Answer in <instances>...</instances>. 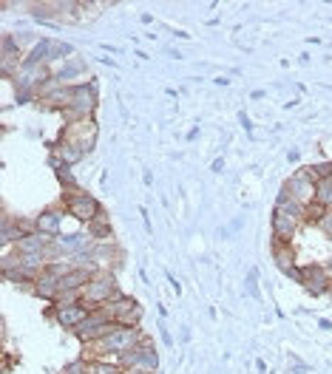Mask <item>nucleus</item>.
Instances as JSON below:
<instances>
[{
    "instance_id": "423d86ee",
    "label": "nucleus",
    "mask_w": 332,
    "mask_h": 374,
    "mask_svg": "<svg viewBox=\"0 0 332 374\" xmlns=\"http://www.w3.org/2000/svg\"><path fill=\"white\" fill-rule=\"evenodd\" d=\"M103 309H105V315L119 326H139V321H142V306L131 295H116L114 301L103 303Z\"/></svg>"
},
{
    "instance_id": "412c9836",
    "label": "nucleus",
    "mask_w": 332,
    "mask_h": 374,
    "mask_svg": "<svg viewBox=\"0 0 332 374\" xmlns=\"http://www.w3.org/2000/svg\"><path fill=\"white\" fill-rule=\"evenodd\" d=\"M66 62H69V66L57 74V82H63V85H69L74 77H80L85 71V62L82 60H66Z\"/></svg>"
},
{
    "instance_id": "cd10ccee",
    "label": "nucleus",
    "mask_w": 332,
    "mask_h": 374,
    "mask_svg": "<svg viewBox=\"0 0 332 374\" xmlns=\"http://www.w3.org/2000/svg\"><path fill=\"white\" fill-rule=\"evenodd\" d=\"M321 227H324L326 233H332V210H329V213L324 215V222H321Z\"/></svg>"
},
{
    "instance_id": "20e7f679",
    "label": "nucleus",
    "mask_w": 332,
    "mask_h": 374,
    "mask_svg": "<svg viewBox=\"0 0 332 374\" xmlns=\"http://www.w3.org/2000/svg\"><path fill=\"white\" fill-rule=\"evenodd\" d=\"M116 295H123V292H119V287H116V278H114L111 272H97V275L91 278V284L82 290V303L91 306V309H97V306L114 301Z\"/></svg>"
},
{
    "instance_id": "6ab92c4d",
    "label": "nucleus",
    "mask_w": 332,
    "mask_h": 374,
    "mask_svg": "<svg viewBox=\"0 0 332 374\" xmlns=\"http://www.w3.org/2000/svg\"><path fill=\"white\" fill-rule=\"evenodd\" d=\"M88 235L91 238H97V241H105V238H111V222H108V213L103 210L91 224H88Z\"/></svg>"
},
{
    "instance_id": "f03ea898",
    "label": "nucleus",
    "mask_w": 332,
    "mask_h": 374,
    "mask_svg": "<svg viewBox=\"0 0 332 374\" xmlns=\"http://www.w3.org/2000/svg\"><path fill=\"white\" fill-rule=\"evenodd\" d=\"M97 80H88V82H77L74 85V97L71 105L63 111V116L69 122H82V119H91V114L97 111Z\"/></svg>"
},
{
    "instance_id": "a878e982",
    "label": "nucleus",
    "mask_w": 332,
    "mask_h": 374,
    "mask_svg": "<svg viewBox=\"0 0 332 374\" xmlns=\"http://www.w3.org/2000/svg\"><path fill=\"white\" fill-rule=\"evenodd\" d=\"M57 179H60V184H63L66 190H77V187H80V184H77V176L71 173V168H69V165L57 170Z\"/></svg>"
},
{
    "instance_id": "9b49d317",
    "label": "nucleus",
    "mask_w": 332,
    "mask_h": 374,
    "mask_svg": "<svg viewBox=\"0 0 332 374\" xmlns=\"http://www.w3.org/2000/svg\"><path fill=\"white\" fill-rule=\"evenodd\" d=\"M66 139L77 142L82 148V153H91L97 145V122L94 119H82V122H71L69 131L63 134Z\"/></svg>"
},
{
    "instance_id": "39448f33",
    "label": "nucleus",
    "mask_w": 332,
    "mask_h": 374,
    "mask_svg": "<svg viewBox=\"0 0 332 374\" xmlns=\"http://www.w3.org/2000/svg\"><path fill=\"white\" fill-rule=\"evenodd\" d=\"M116 326H119V323H114V321L105 315V309L97 306V309H91V315H88V318L74 329V335H77L82 343H97V340L108 337L111 332H116Z\"/></svg>"
},
{
    "instance_id": "a211bd4d",
    "label": "nucleus",
    "mask_w": 332,
    "mask_h": 374,
    "mask_svg": "<svg viewBox=\"0 0 332 374\" xmlns=\"http://www.w3.org/2000/svg\"><path fill=\"white\" fill-rule=\"evenodd\" d=\"M273 258H276V267H279L284 275L298 267V264H295V253H292V244H276V241H273Z\"/></svg>"
},
{
    "instance_id": "b1692460",
    "label": "nucleus",
    "mask_w": 332,
    "mask_h": 374,
    "mask_svg": "<svg viewBox=\"0 0 332 374\" xmlns=\"http://www.w3.org/2000/svg\"><path fill=\"white\" fill-rule=\"evenodd\" d=\"M63 374H91V360H85V357L71 360V363H66Z\"/></svg>"
},
{
    "instance_id": "c756f323",
    "label": "nucleus",
    "mask_w": 332,
    "mask_h": 374,
    "mask_svg": "<svg viewBox=\"0 0 332 374\" xmlns=\"http://www.w3.org/2000/svg\"><path fill=\"white\" fill-rule=\"evenodd\" d=\"M222 168H225V159H216V162H213V170H216V173H219V170H222Z\"/></svg>"
},
{
    "instance_id": "f3484780",
    "label": "nucleus",
    "mask_w": 332,
    "mask_h": 374,
    "mask_svg": "<svg viewBox=\"0 0 332 374\" xmlns=\"http://www.w3.org/2000/svg\"><path fill=\"white\" fill-rule=\"evenodd\" d=\"M51 150H54V153L60 156V159H63V165H69V168H71V165H77V162L82 159V156H85V153H82V148H80L77 142L66 139V136H63V142L54 145Z\"/></svg>"
},
{
    "instance_id": "4468645a",
    "label": "nucleus",
    "mask_w": 332,
    "mask_h": 374,
    "mask_svg": "<svg viewBox=\"0 0 332 374\" xmlns=\"http://www.w3.org/2000/svg\"><path fill=\"white\" fill-rule=\"evenodd\" d=\"M270 227H273V241L276 244H292L295 230H298V224L292 222V218H287L279 210H273V222H270Z\"/></svg>"
},
{
    "instance_id": "0eeeda50",
    "label": "nucleus",
    "mask_w": 332,
    "mask_h": 374,
    "mask_svg": "<svg viewBox=\"0 0 332 374\" xmlns=\"http://www.w3.org/2000/svg\"><path fill=\"white\" fill-rule=\"evenodd\" d=\"M88 315H91V306H85L82 298L80 301H57L51 306V318L57 326H63V329H77Z\"/></svg>"
},
{
    "instance_id": "5701e85b",
    "label": "nucleus",
    "mask_w": 332,
    "mask_h": 374,
    "mask_svg": "<svg viewBox=\"0 0 332 374\" xmlns=\"http://www.w3.org/2000/svg\"><path fill=\"white\" fill-rule=\"evenodd\" d=\"M71 54H74V46H71V43H57V40H51V54H49V60H71Z\"/></svg>"
},
{
    "instance_id": "2f4dec72",
    "label": "nucleus",
    "mask_w": 332,
    "mask_h": 374,
    "mask_svg": "<svg viewBox=\"0 0 332 374\" xmlns=\"http://www.w3.org/2000/svg\"><path fill=\"white\" fill-rule=\"evenodd\" d=\"M326 295H329V298H332V284H329V292H326Z\"/></svg>"
},
{
    "instance_id": "f8f14e48",
    "label": "nucleus",
    "mask_w": 332,
    "mask_h": 374,
    "mask_svg": "<svg viewBox=\"0 0 332 374\" xmlns=\"http://www.w3.org/2000/svg\"><path fill=\"white\" fill-rule=\"evenodd\" d=\"M69 210L63 204H54V207H46L40 215H35V227L37 233L43 235H51V238H60V230H63V215Z\"/></svg>"
},
{
    "instance_id": "ddd939ff",
    "label": "nucleus",
    "mask_w": 332,
    "mask_h": 374,
    "mask_svg": "<svg viewBox=\"0 0 332 374\" xmlns=\"http://www.w3.org/2000/svg\"><path fill=\"white\" fill-rule=\"evenodd\" d=\"M60 280H63L60 275L43 269V272L35 278V295L43 298V301H49V303H57V301H60Z\"/></svg>"
},
{
    "instance_id": "f257e3e1",
    "label": "nucleus",
    "mask_w": 332,
    "mask_h": 374,
    "mask_svg": "<svg viewBox=\"0 0 332 374\" xmlns=\"http://www.w3.org/2000/svg\"><path fill=\"white\" fill-rule=\"evenodd\" d=\"M145 340L142 329L139 326H116V332H111L108 337L97 340V343H88L94 352H100L103 357L111 355V357H119V355H125L131 352L134 346H139V343Z\"/></svg>"
},
{
    "instance_id": "dca6fc26",
    "label": "nucleus",
    "mask_w": 332,
    "mask_h": 374,
    "mask_svg": "<svg viewBox=\"0 0 332 374\" xmlns=\"http://www.w3.org/2000/svg\"><path fill=\"white\" fill-rule=\"evenodd\" d=\"M51 235H43V233H28L26 238H20L15 244V253H46L51 247Z\"/></svg>"
},
{
    "instance_id": "7ed1b4c3",
    "label": "nucleus",
    "mask_w": 332,
    "mask_h": 374,
    "mask_svg": "<svg viewBox=\"0 0 332 374\" xmlns=\"http://www.w3.org/2000/svg\"><path fill=\"white\" fill-rule=\"evenodd\" d=\"M60 204L69 210V215H74L77 222H82V224H91L94 218L103 213L100 199L91 196L88 190H82V187H77V190H66L63 199H60Z\"/></svg>"
},
{
    "instance_id": "9d476101",
    "label": "nucleus",
    "mask_w": 332,
    "mask_h": 374,
    "mask_svg": "<svg viewBox=\"0 0 332 374\" xmlns=\"http://www.w3.org/2000/svg\"><path fill=\"white\" fill-rule=\"evenodd\" d=\"M301 272H304V280H301V287H304L313 298H321V295L329 292L332 278H329V272L324 269V264H304V267H301Z\"/></svg>"
},
{
    "instance_id": "aec40b11",
    "label": "nucleus",
    "mask_w": 332,
    "mask_h": 374,
    "mask_svg": "<svg viewBox=\"0 0 332 374\" xmlns=\"http://www.w3.org/2000/svg\"><path fill=\"white\" fill-rule=\"evenodd\" d=\"M91 374H125V368L111 357H94L91 360Z\"/></svg>"
},
{
    "instance_id": "4be33fe9",
    "label": "nucleus",
    "mask_w": 332,
    "mask_h": 374,
    "mask_svg": "<svg viewBox=\"0 0 332 374\" xmlns=\"http://www.w3.org/2000/svg\"><path fill=\"white\" fill-rule=\"evenodd\" d=\"M315 202L332 210V179H324V181H315Z\"/></svg>"
},
{
    "instance_id": "1a4fd4ad",
    "label": "nucleus",
    "mask_w": 332,
    "mask_h": 374,
    "mask_svg": "<svg viewBox=\"0 0 332 374\" xmlns=\"http://www.w3.org/2000/svg\"><path fill=\"white\" fill-rule=\"evenodd\" d=\"M284 190H287V193H290L295 202H301V204H304V207L315 204V179L310 176V170H307V168L295 170V173L287 179Z\"/></svg>"
},
{
    "instance_id": "2eb2a0df",
    "label": "nucleus",
    "mask_w": 332,
    "mask_h": 374,
    "mask_svg": "<svg viewBox=\"0 0 332 374\" xmlns=\"http://www.w3.org/2000/svg\"><path fill=\"white\" fill-rule=\"evenodd\" d=\"M276 210H279V213H284L287 218H292L295 224L307 222V207L301 204V202H295L287 190H281V193H279V199H276Z\"/></svg>"
},
{
    "instance_id": "bb28decb",
    "label": "nucleus",
    "mask_w": 332,
    "mask_h": 374,
    "mask_svg": "<svg viewBox=\"0 0 332 374\" xmlns=\"http://www.w3.org/2000/svg\"><path fill=\"white\" fill-rule=\"evenodd\" d=\"M247 290H250V295H253V298H259V290H256V269L250 272V280H247Z\"/></svg>"
},
{
    "instance_id": "6e6552de",
    "label": "nucleus",
    "mask_w": 332,
    "mask_h": 374,
    "mask_svg": "<svg viewBox=\"0 0 332 374\" xmlns=\"http://www.w3.org/2000/svg\"><path fill=\"white\" fill-rule=\"evenodd\" d=\"M123 368H145V371H157L159 368V355H157V349H154V343H150L148 337L139 343V346H134L131 352H125V355H119V357H114Z\"/></svg>"
},
{
    "instance_id": "7c9ffc66",
    "label": "nucleus",
    "mask_w": 332,
    "mask_h": 374,
    "mask_svg": "<svg viewBox=\"0 0 332 374\" xmlns=\"http://www.w3.org/2000/svg\"><path fill=\"white\" fill-rule=\"evenodd\" d=\"M324 269H326V272H329V278H332V261H329V264H324Z\"/></svg>"
},
{
    "instance_id": "393cba45",
    "label": "nucleus",
    "mask_w": 332,
    "mask_h": 374,
    "mask_svg": "<svg viewBox=\"0 0 332 374\" xmlns=\"http://www.w3.org/2000/svg\"><path fill=\"white\" fill-rule=\"evenodd\" d=\"M307 170H310V176H313L315 181H324V179H332V162H318V165H310Z\"/></svg>"
},
{
    "instance_id": "c85d7f7f",
    "label": "nucleus",
    "mask_w": 332,
    "mask_h": 374,
    "mask_svg": "<svg viewBox=\"0 0 332 374\" xmlns=\"http://www.w3.org/2000/svg\"><path fill=\"white\" fill-rule=\"evenodd\" d=\"M125 374H157V371H145V368H125Z\"/></svg>"
}]
</instances>
